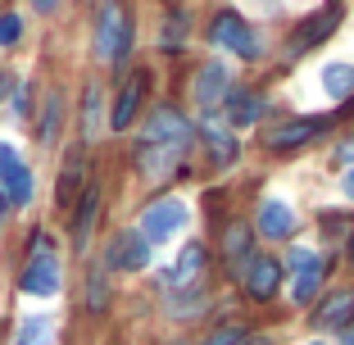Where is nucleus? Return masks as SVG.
<instances>
[{"mask_svg":"<svg viewBox=\"0 0 354 345\" xmlns=\"http://www.w3.org/2000/svg\"><path fill=\"white\" fill-rule=\"evenodd\" d=\"M241 282H245L250 300H272V291L281 282V263L277 259H250V268L241 272Z\"/></svg>","mask_w":354,"mask_h":345,"instance_id":"9b49d317","label":"nucleus"},{"mask_svg":"<svg viewBox=\"0 0 354 345\" xmlns=\"http://www.w3.org/2000/svg\"><path fill=\"white\" fill-rule=\"evenodd\" d=\"M55 5H59V0H32V10H41V14H50Z\"/></svg>","mask_w":354,"mask_h":345,"instance_id":"7c9ffc66","label":"nucleus"},{"mask_svg":"<svg viewBox=\"0 0 354 345\" xmlns=\"http://www.w3.org/2000/svg\"><path fill=\"white\" fill-rule=\"evenodd\" d=\"M41 332H46V318H32V323L19 332V341H14V345H32V341H41Z\"/></svg>","mask_w":354,"mask_h":345,"instance_id":"bb28decb","label":"nucleus"},{"mask_svg":"<svg viewBox=\"0 0 354 345\" xmlns=\"http://www.w3.org/2000/svg\"><path fill=\"white\" fill-rule=\"evenodd\" d=\"M223 254H227V259H245V254H250V227H245V223L227 227V236H223Z\"/></svg>","mask_w":354,"mask_h":345,"instance_id":"4be33fe9","label":"nucleus"},{"mask_svg":"<svg viewBox=\"0 0 354 345\" xmlns=\"http://www.w3.org/2000/svg\"><path fill=\"white\" fill-rule=\"evenodd\" d=\"M205 150H209V159H214V164L218 168H227L232 159H236V141H232L227 132H223V127H214V123H205Z\"/></svg>","mask_w":354,"mask_h":345,"instance_id":"aec40b11","label":"nucleus"},{"mask_svg":"<svg viewBox=\"0 0 354 345\" xmlns=\"http://www.w3.org/2000/svg\"><path fill=\"white\" fill-rule=\"evenodd\" d=\"M127 46H132V23H127V10L118 0H104L100 19H95V50L100 59H123Z\"/></svg>","mask_w":354,"mask_h":345,"instance_id":"f03ea898","label":"nucleus"},{"mask_svg":"<svg viewBox=\"0 0 354 345\" xmlns=\"http://www.w3.org/2000/svg\"><path fill=\"white\" fill-rule=\"evenodd\" d=\"M200 272H205V245H200V241H191L187 250L177 254V263L168 268V286H173V291H187V286H196Z\"/></svg>","mask_w":354,"mask_h":345,"instance_id":"f8f14e48","label":"nucleus"},{"mask_svg":"<svg viewBox=\"0 0 354 345\" xmlns=\"http://www.w3.org/2000/svg\"><path fill=\"white\" fill-rule=\"evenodd\" d=\"M327 127H332V118H281V123H272L263 132V146L268 150H300L309 141H318Z\"/></svg>","mask_w":354,"mask_h":345,"instance_id":"20e7f679","label":"nucleus"},{"mask_svg":"<svg viewBox=\"0 0 354 345\" xmlns=\"http://www.w3.org/2000/svg\"><path fill=\"white\" fill-rule=\"evenodd\" d=\"M323 91L332 100H350L354 95V64H327L323 68Z\"/></svg>","mask_w":354,"mask_h":345,"instance_id":"6ab92c4d","label":"nucleus"},{"mask_svg":"<svg viewBox=\"0 0 354 345\" xmlns=\"http://www.w3.org/2000/svg\"><path fill=\"white\" fill-rule=\"evenodd\" d=\"M82 141L95 146L100 141V86H86V100H82Z\"/></svg>","mask_w":354,"mask_h":345,"instance_id":"412c9836","label":"nucleus"},{"mask_svg":"<svg viewBox=\"0 0 354 345\" xmlns=\"http://www.w3.org/2000/svg\"><path fill=\"white\" fill-rule=\"evenodd\" d=\"M232 127H250L263 118V95L259 91H232V105H227Z\"/></svg>","mask_w":354,"mask_h":345,"instance_id":"f3484780","label":"nucleus"},{"mask_svg":"<svg viewBox=\"0 0 354 345\" xmlns=\"http://www.w3.org/2000/svg\"><path fill=\"white\" fill-rule=\"evenodd\" d=\"M95 205H100V191H95V187H86V191H82V200L73 205V245H77V250H82V245H86V236H91Z\"/></svg>","mask_w":354,"mask_h":345,"instance_id":"a211bd4d","label":"nucleus"},{"mask_svg":"<svg viewBox=\"0 0 354 345\" xmlns=\"http://www.w3.org/2000/svg\"><path fill=\"white\" fill-rule=\"evenodd\" d=\"M55 132H59V91L46 95V114H41V127H37V136H41L46 146H50Z\"/></svg>","mask_w":354,"mask_h":345,"instance_id":"5701e85b","label":"nucleus"},{"mask_svg":"<svg viewBox=\"0 0 354 345\" xmlns=\"http://www.w3.org/2000/svg\"><path fill=\"white\" fill-rule=\"evenodd\" d=\"M345 196L354 200V168H350V173H345Z\"/></svg>","mask_w":354,"mask_h":345,"instance_id":"2f4dec72","label":"nucleus"},{"mask_svg":"<svg viewBox=\"0 0 354 345\" xmlns=\"http://www.w3.org/2000/svg\"><path fill=\"white\" fill-rule=\"evenodd\" d=\"M350 259H354V241H350Z\"/></svg>","mask_w":354,"mask_h":345,"instance_id":"f704fd0d","label":"nucleus"},{"mask_svg":"<svg viewBox=\"0 0 354 345\" xmlns=\"http://www.w3.org/2000/svg\"><path fill=\"white\" fill-rule=\"evenodd\" d=\"M146 259H150V241L141 236V227L136 232H118V236L109 241V263H114V268L136 272V268H146Z\"/></svg>","mask_w":354,"mask_h":345,"instance_id":"1a4fd4ad","label":"nucleus"},{"mask_svg":"<svg viewBox=\"0 0 354 345\" xmlns=\"http://www.w3.org/2000/svg\"><path fill=\"white\" fill-rule=\"evenodd\" d=\"M23 291L28 295H55L59 291V259H55V250H50V236H37V250H32V263L23 268Z\"/></svg>","mask_w":354,"mask_h":345,"instance_id":"7ed1b4c3","label":"nucleus"},{"mask_svg":"<svg viewBox=\"0 0 354 345\" xmlns=\"http://www.w3.org/2000/svg\"><path fill=\"white\" fill-rule=\"evenodd\" d=\"M236 345H272V341H268V336H241Z\"/></svg>","mask_w":354,"mask_h":345,"instance_id":"c756f323","label":"nucleus"},{"mask_svg":"<svg viewBox=\"0 0 354 345\" xmlns=\"http://www.w3.org/2000/svg\"><path fill=\"white\" fill-rule=\"evenodd\" d=\"M0 191L10 196V205H32V173L10 141H0Z\"/></svg>","mask_w":354,"mask_h":345,"instance_id":"0eeeda50","label":"nucleus"},{"mask_svg":"<svg viewBox=\"0 0 354 345\" xmlns=\"http://www.w3.org/2000/svg\"><path fill=\"white\" fill-rule=\"evenodd\" d=\"M223 95H227V64H205L196 86H191V100L200 109H214V105H223Z\"/></svg>","mask_w":354,"mask_h":345,"instance_id":"9d476101","label":"nucleus"},{"mask_svg":"<svg viewBox=\"0 0 354 345\" xmlns=\"http://www.w3.org/2000/svg\"><path fill=\"white\" fill-rule=\"evenodd\" d=\"M141 95H146V77L141 73H132L123 82V91H118V105H114V114H109V123L123 132V127H132V118H136V109H141Z\"/></svg>","mask_w":354,"mask_h":345,"instance_id":"ddd939ff","label":"nucleus"},{"mask_svg":"<svg viewBox=\"0 0 354 345\" xmlns=\"http://www.w3.org/2000/svg\"><path fill=\"white\" fill-rule=\"evenodd\" d=\"M341 14H345V10H341V0H327L318 14H309V19L295 28V37H291V55H304L309 46L327 41V37L336 32V23H341Z\"/></svg>","mask_w":354,"mask_h":345,"instance_id":"6e6552de","label":"nucleus"},{"mask_svg":"<svg viewBox=\"0 0 354 345\" xmlns=\"http://www.w3.org/2000/svg\"><path fill=\"white\" fill-rule=\"evenodd\" d=\"M77 178H82V164H64V178H59V205H73V191H77Z\"/></svg>","mask_w":354,"mask_h":345,"instance_id":"b1692460","label":"nucleus"},{"mask_svg":"<svg viewBox=\"0 0 354 345\" xmlns=\"http://www.w3.org/2000/svg\"><path fill=\"white\" fill-rule=\"evenodd\" d=\"M19 32H23L19 14H0V46H14V41H19Z\"/></svg>","mask_w":354,"mask_h":345,"instance_id":"393cba45","label":"nucleus"},{"mask_svg":"<svg viewBox=\"0 0 354 345\" xmlns=\"http://www.w3.org/2000/svg\"><path fill=\"white\" fill-rule=\"evenodd\" d=\"M191 146V123L177 109H155L150 123L141 127V168L146 182H164L168 168L182 159V150Z\"/></svg>","mask_w":354,"mask_h":345,"instance_id":"f257e3e1","label":"nucleus"},{"mask_svg":"<svg viewBox=\"0 0 354 345\" xmlns=\"http://www.w3.org/2000/svg\"><path fill=\"white\" fill-rule=\"evenodd\" d=\"M5 205H10V196H5V191H0V223H5Z\"/></svg>","mask_w":354,"mask_h":345,"instance_id":"72a5a7b5","label":"nucleus"},{"mask_svg":"<svg viewBox=\"0 0 354 345\" xmlns=\"http://www.w3.org/2000/svg\"><path fill=\"white\" fill-rule=\"evenodd\" d=\"M323 272H327L323 259H313V263H304V268H295L291 272V300L295 304H309L313 295H318V286H323Z\"/></svg>","mask_w":354,"mask_h":345,"instance_id":"dca6fc26","label":"nucleus"},{"mask_svg":"<svg viewBox=\"0 0 354 345\" xmlns=\"http://www.w3.org/2000/svg\"><path fill=\"white\" fill-rule=\"evenodd\" d=\"M187 223V205L177 196H168V200H155V205H146L141 209V236L155 245V241H168V236H177V227Z\"/></svg>","mask_w":354,"mask_h":345,"instance_id":"423d86ee","label":"nucleus"},{"mask_svg":"<svg viewBox=\"0 0 354 345\" xmlns=\"http://www.w3.org/2000/svg\"><path fill=\"white\" fill-rule=\"evenodd\" d=\"M182 37H187V19L177 14V19L164 23V46H182Z\"/></svg>","mask_w":354,"mask_h":345,"instance_id":"a878e982","label":"nucleus"},{"mask_svg":"<svg viewBox=\"0 0 354 345\" xmlns=\"http://www.w3.org/2000/svg\"><path fill=\"white\" fill-rule=\"evenodd\" d=\"M341 345H354V323L345 327V336H341Z\"/></svg>","mask_w":354,"mask_h":345,"instance_id":"473e14b6","label":"nucleus"},{"mask_svg":"<svg viewBox=\"0 0 354 345\" xmlns=\"http://www.w3.org/2000/svg\"><path fill=\"white\" fill-rule=\"evenodd\" d=\"M209 37L218 46H227L232 55H241V59H254L259 55V37H254V28L241 14H232V10H223V14H214V23H209Z\"/></svg>","mask_w":354,"mask_h":345,"instance_id":"39448f33","label":"nucleus"},{"mask_svg":"<svg viewBox=\"0 0 354 345\" xmlns=\"http://www.w3.org/2000/svg\"><path fill=\"white\" fill-rule=\"evenodd\" d=\"M259 232L272 236V241L291 236V232H295V209H291V205H281V200H263V205H259Z\"/></svg>","mask_w":354,"mask_h":345,"instance_id":"4468645a","label":"nucleus"},{"mask_svg":"<svg viewBox=\"0 0 354 345\" xmlns=\"http://www.w3.org/2000/svg\"><path fill=\"white\" fill-rule=\"evenodd\" d=\"M86 304H91V309H104V277L100 272H91V295H86Z\"/></svg>","mask_w":354,"mask_h":345,"instance_id":"cd10ccee","label":"nucleus"},{"mask_svg":"<svg viewBox=\"0 0 354 345\" xmlns=\"http://www.w3.org/2000/svg\"><path fill=\"white\" fill-rule=\"evenodd\" d=\"M236 341H241V332H232V327L218 332V336H209V345H236Z\"/></svg>","mask_w":354,"mask_h":345,"instance_id":"c85d7f7f","label":"nucleus"},{"mask_svg":"<svg viewBox=\"0 0 354 345\" xmlns=\"http://www.w3.org/2000/svg\"><path fill=\"white\" fill-rule=\"evenodd\" d=\"M313 323H318V327H345V323H354V291H336V295H327V300L318 304Z\"/></svg>","mask_w":354,"mask_h":345,"instance_id":"2eb2a0df","label":"nucleus"}]
</instances>
